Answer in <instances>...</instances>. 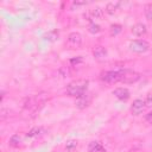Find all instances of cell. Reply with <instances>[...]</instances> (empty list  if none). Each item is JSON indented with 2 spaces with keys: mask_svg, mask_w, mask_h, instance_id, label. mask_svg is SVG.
I'll return each instance as SVG.
<instances>
[{
  "mask_svg": "<svg viewBox=\"0 0 152 152\" xmlns=\"http://www.w3.org/2000/svg\"><path fill=\"white\" fill-rule=\"evenodd\" d=\"M48 99H49V94H46V93L37 94L32 97L26 99V101L24 102V108L34 114L44 106V103L48 101Z\"/></svg>",
  "mask_w": 152,
  "mask_h": 152,
  "instance_id": "cell-1",
  "label": "cell"
},
{
  "mask_svg": "<svg viewBox=\"0 0 152 152\" xmlns=\"http://www.w3.org/2000/svg\"><path fill=\"white\" fill-rule=\"evenodd\" d=\"M88 84H89V81H88V80H84V78L75 80V81L70 82V83L66 86V94H68L69 96L78 97V96L83 95L84 93H87Z\"/></svg>",
  "mask_w": 152,
  "mask_h": 152,
  "instance_id": "cell-2",
  "label": "cell"
},
{
  "mask_svg": "<svg viewBox=\"0 0 152 152\" xmlns=\"http://www.w3.org/2000/svg\"><path fill=\"white\" fill-rule=\"evenodd\" d=\"M140 78V74L131 69H122L120 70V82L122 83H134Z\"/></svg>",
  "mask_w": 152,
  "mask_h": 152,
  "instance_id": "cell-3",
  "label": "cell"
},
{
  "mask_svg": "<svg viewBox=\"0 0 152 152\" xmlns=\"http://www.w3.org/2000/svg\"><path fill=\"white\" fill-rule=\"evenodd\" d=\"M100 78L103 82H107V83H116V82H120V70H118V71H114V70L102 71L101 75H100Z\"/></svg>",
  "mask_w": 152,
  "mask_h": 152,
  "instance_id": "cell-4",
  "label": "cell"
},
{
  "mask_svg": "<svg viewBox=\"0 0 152 152\" xmlns=\"http://www.w3.org/2000/svg\"><path fill=\"white\" fill-rule=\"evenodd\" d=\"M148 48H150V44H148L146 40H140V39L133 40V42H131V44H129L131 51L137 52V53L146 52V51L148 50Z\"/></svg>",
  "mask_w": 152,
  "mask_h": 152,
  "instance_id": "cell-5",
  "label": "cell"
},
{
  "mask_svg": "<svg viewBox=\"0 0 152 152\" xmlns=\"http://www.w3.org/2000/svg\"><path fill=\"white\" fill-rule=\"evenodd\" d=\"M82 34L78 33V32H71L69 36H68V45L71 48V49H77L81 46L82 44Z\"/></svg>",
  "mask_w": 152,
  "mask_h": 152,
  "instance_id": "cell-6",
  "label": "cell"
},
{
  "mask_svg": "<svg viewBox=\"0 0 152 152\" xmlns=\"http://www.w3.org/2000/svg\"><path fill=\"white\" fill-rule=\"evenodd\" d=\"M91 102V94L89 93H84L83 95L78 96L77 100H76V107L80 108V109H83L86 107H88Z\"/></svg>",
  "mask_w": 152,
  "mask_h": 152,
  "instance_id": "cell-7",
  "label": "cell"
},
{
  "mask_svg": "<svg viewBox=\"0 0 152 152\" xmlns=\"http://www.w3.org/2000/svg\"><path fill=\"white\" fill-rule=\"evenodd\" d=\"M145 108H146V107H145L144 100L137 99V100L133 101V103H132V106H131V112H132V114H134V115H139Z\"/></svg>",
  "mask_w": 152,
  "mask_h": 152,
  "instance_id": "cell-8",
  "label": "cell"
},
{
  "mask_svg": "<svg viewBox=\"0 0 152 152\" xmlns=\"http://www.w3.org/2000/svg\"><path fill=\"white\" fill-rule=\"evenodd\" d=\"M113 95H115V97H118L119 100H122V101H126L129 99V90L127 88H124V87H119V88H115L113 90Z\"/></svg>",
  "mask_w": 152,
  "mask_h": 152,
  "instance_id": "cell-9",
  "label": "cell"
},
{
  "mask_svg": "<svg viewBox=\"0 0 152 152\" xmlns=\"http://www.w3.org/2000/svg\"><path fill=\"white\" fill-rule=\"evenodd\" d=\"M93 55H94V57H95L96 59H103V58H106V56H107V50H106L104 46L97 45V46H95V48L93 49Z\"/></svg>",
  "mask_w": 152,
  "mask_h": 152,
  "instance_id": "cell-10",
  "label": "cell"
},
{
  "mask_svg": "<svg viewBox=\"0 0 152 152\" xmlns=\"http://www.w3.org/2000/svg\"><path fill=\"white\" fill-rule=\"evenodd\" d=\"M146 26H145V24H142V23H137L133 27H132V33L133 34H135V36H138V37H141V36H144L145 33H146Z\"/></svg>",
  "mask_w": 152,
  "mask_h": 152,
  "instance_id": "cell-11",
  "label": "cell"
},
{
  "mask_svg": "<svg viewBox=\"0 0 152 152\" xmlns=\"http://www.w3.org/2000/svg\"><path fill=\"white\" fill-rule=\"evenodd\" d=\"M86 15L89 17V20H91V19H101L103 17V11L101 8H99V7H96L94 10H90L87 14H84V17Z\"/></svg>",
  "mask_w": 152,
  "mask_h": 152,
  "instance_id": "cell-12",
  "label": "cell"
},
{
  "mask_svg": "<svg viewBox=\"0 0 152 152\" xmlns=\"http://www.w3.org/2000/svg\"><path fill=\"white\" fill-rule=\"evenodd\" d=\"M121 5V2L119 1H112V2H108L106 5V12L109 13V14H114L116 12V10H119V6Z\"/></svg>",
  "mask_w": 152,
  "mask_h": 152,
  "instance_id": "cell-13",
  "label": "cell"
},
{
  "mask_svg": "<svg viewBox=\"0 0 152 152\" xmlns=\"http://www.w3.org/2000/svg\"><path fill=\"white\" fill-rule=\"evenodd\" d=\"M88 150H89V152H107V151L103 148V146H102L100 142H97V141H91V142L89 144Z\"/></svg>",
  "mask_w": 152,
  "mask_h": 152,
  "instance_id": "cell-14",
  "label": "cell"
},
{
  "mask_svg": "<svg viewBox=\"0 0 152 152\" xmlns=\"http://www.w3.org/2000/svg\"><path fill=\"white\" fill-rule=\"evenodd\" d=\"M58 36H59V32H58L57 30H53V31L48 32V33L44 36V38H45V39H48V40L55 42V40H57V39H58Z\"/></svg>",
  "mask_w": 152,
  "mask_h": 152,
  "instance_id": "cell-15",
  "label": "cell"
},
{
  "mask_svg": "<svg viewBox=\"0 0 152 152\" xmlns=\"http://www.w3.org/2000/svg\"><path fill=\"white\" fill-rule=\"evenodd\" d=\"M144 13H145L146 19L150 20V21H152V4H147V5L145 6Z\"/></svg>",
  "mask_w": 152,
  "mask_h": 152,
  "instance_id": "cell-16",
  "label": "cell"
},
{
  "mask_svg": "<svg viewBox=\"0 0 152 152\" xmlns=\"http://www.w3.org/2000/svg\"><path fill=\"white\" fill-rule=\"evenodd\" d=\"M20 142H21V139H20V137H19L18 134L12 135V138L10 139V145H11V146L17 147V146H19V145H20Z\"/></svg>",
  "mask_w": 152,
  "mask_h": 152,
  "instance_id": "cell-17",
  "label": "cell"
},
{
  "mask_svg": "<svg viewBox=\"0 0 152 152\" xmlns=\"http://www.w3.org/2000/svg\"><path fill=\"white\" fill-rule=\"evenodd\" d=\"M122 30V26L120 24H114L110 26V36H116L118 33H120Z\"/></svg>",
  "mask_w": 152,
  "mask_h": 152,
  "instance_id": "cell-18",
  "label": "cell"
},
{
  "mask_svg": "<svg viewBox=\"0 0 152 152\" xmlns=\"http://www.w3.org/2000/svg\"><path fill=\"white\" fill-rule=\"evenodd\" d=\"M42 133V128L40 127H33L28 133H27V137H37Z\"/></svg>",
  "mask_w": 152,
  "mask_h": 152,
  "instance_id": "cell-19",
  "label": "cell"
},
{
  "mask_svg": "<svg viewBox=\"0 0 152 152\" xmlns=\"http://www.w3.org/2000/svg\"><path fill=\"white\" fill-rule=\"evenodd\" d=\"M76 146H77V141H76V140H69V141L66 142V145H65V148H66L68 151H72Z\"/></svg>",
  "mask_w": 152,
  "mask_h": 152,
  "instance_id": "cell-20",
  "label": "cell"
},
{
  "mask_svg": "<svg viewBox=\"0 0 152 152\" xmlns=\"http://www.w3.org/2000/svg\"><path fill=\"white\" fill-rule=\"evenodd\" d=\"M88 30H89L90 33H99V32L101 31V27H100L97 24H91Z\"/></svg>",
  "mask_w": 152,
  "mask_h": 152,
  "instance_id": "cell-21",
  "label": "cell"
},
{
  "mask_svg": "<svg viewBox=\"0 0 152 152\" xmlns=\"http://www.w3.org/2000/svg\"><path fill=\"white\" fill-rule=\"evenodd\" d=\"M144 102H145V107H147V108L152 107V95L148 94V95L146 96V99L144 100Z\"/></svg>",
  "mask_w": 152,
  "mask_h": 152,
  "instance_id": "cell-22",
  "label": "cell"
},
{
  "mask_svg": "<svg viewBox=\"0 0 152 152\" xmlns=\"http://www.w3.org/2000/svg\"><path fill=\"white\" fill-rule=\"evenodd\" d=\"M145 121L147 124H152V112H148L146 115H145Z\"/></svg>",
  "mask_w": 152,
  "mask_h": 152,
  "instance_id": "cell-23",
  "label": "cell"
},
{
  "mask_svg": "<svg viewBox=\"0 0 152 152\" xmlns=\"http://www.w3.org/2000/svg\"><path fill=\"white\" fill-rule=\"evenodd\" d=\"M86 4H87L86 1H74V2H72L74 6H75V5H76V6H80V5H86Z\"/></svg>",
  "mask_w": 152,
  "mask_h": 152,
  "instance_id": "cell-24",
  "label": "cell"
},
{
  "mask_svg": "<svg viewBox=\"0 0 152 152\" xmlns=\"http://www.w3.org/2000/svg\"><path fill=\"white\" fill-rule=\"evenodd\" d=\"M82 58H78V59H71V63H77V62H81Z\"/></svg>",
  "mask_w": 152,
  "mask_h": 152,
  "instance_id": "cell-25",
  "label": "cell"
}]
</instances>
